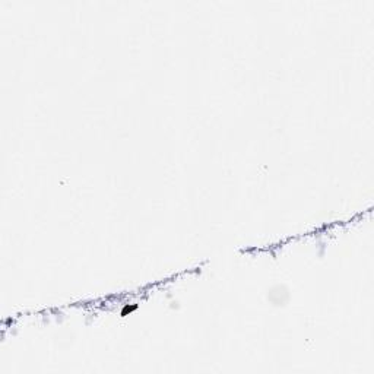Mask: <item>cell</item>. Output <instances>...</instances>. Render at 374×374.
I'll list each match as a JSON object with an SVG mask.
<instances>
[{"mask_svg":"<svg viewBox=\"0 0 374 374\" xmlns=\"http://www.w3.org/2000/svg\"><path fill=\"white\" fill-rule=\"evenodd\" d=\"M137 308V304H132V306H124V308L121 310V316H126L127 313H132L133 310Z\"/></svg>","mask_w":374,"mask_h":374,"instance_id":"1","label":"cell"}]
</instances>
